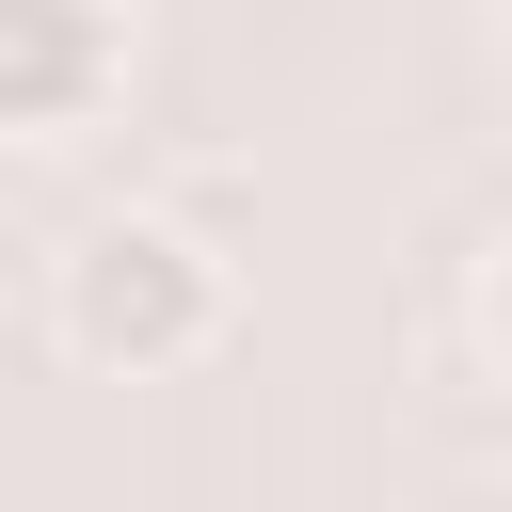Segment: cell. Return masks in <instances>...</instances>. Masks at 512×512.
<instances>
[{"label":"cell","instance_id":"6da1fadb","mask_svg":"<svg viewBox=\"0 0 512 512\" xmlns=\"http://www.w3.org/2000/svg\"><path fill=\"white\" fill-rule=\"evenodd\" d=\"M48 336H64L80 368H112V384H160V368H192V352L224 336V256H208L192 224H160V208H112V224L64 240Z\"/></svg>","mask_w":512,"mask_h":512},{"label":"cell","instance_id":"7a4b0ae2","mask_svg":"<svg viewBox=\"0 0 512 512\" xmlns=\"http://www.w3.org/2000/svg\"><path fill=\"white\" fill-rule=\"evenodd\" d=\"M128 96V0H0V144H80Z\"/></svg>","mask_w":512,"mask_h":512},{"label":"cell","instance_id":"3957f363","mask_svg":"<svg viewBox=\"0 0 512 512\" xmlns=\"http://www.w3.org/2000/svg\"><path fill=\"white\" fill-rule=\"evenodd\" d=\"M480 352H496V368H512V240H496V256H480Z\"/></svg>","mask_w":512,"mask_h":512}]
</instances>
